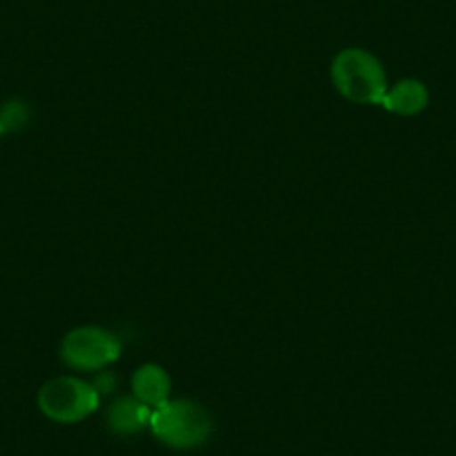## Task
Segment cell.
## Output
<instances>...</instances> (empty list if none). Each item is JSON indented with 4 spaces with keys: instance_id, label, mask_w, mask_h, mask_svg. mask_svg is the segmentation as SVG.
Returning <instances> with one entry per match:
<instances>
[{
    "instance_id": "6",
    "label": "cell",
    "mask_w": 456,
    "mask_h": 456,
    "mask_svg": "<svg viewBox=\"0 0 456 456\" xmlns=\"http://www.w3.org/2000/svg\"><path fill=\"white\" fill-rule=\"evenodd\" d=\"M130 385H133V396L155 410V407L164 405L170 398L173 380H170V374L164 367L155 365V362H146V365L134 371Z\"/></svg>"
},
{
    "instance_id": "3",
    "label": "cell",
    "mask_w": 456,
    "mask_h": 456,
    "mask_svg": "<svg viewBox=\"0 0 456 456\" xmlns=\"http://www.w3.org/2000/svg\"><path fill=\"white\" fill-rule=\"evenodd\" d=\"M38 410L61 425H74L90 419L99 410L101 394L96 385L78 376H56L38 389Z\"/></svg>"
},
{
    "instance_id": "8",
    "label": "cell",
    "mask_w": 456,
    "mask_h": 456,
    "mask_svg": "<svg viewBox=\"0 0 456 456\" xmlns=\"http://www.w3.org/2000/svg\"><path fill=\"white\" fill-rule=\"evenodd\" d=\"M25 121H28V108L19 103V101H10L5 108L0 110V134L20 128Z\"/></svg>"
},
{
    "instance_id": "5",
    "label": "cell",
    "mask_w": 456,
    "mask_h": 456,
    "mask_svg": "<svg viewBox=\"0 0 456 456\" xmlns=\"http://www.w3.org/2000/svg\"><path fill=\"white\" fill-rule=\"evenodd\" d=\"M152 407H148L146 403H142L139 398L130 396H119L112 405L108 407V428L119 436H133V434L142 432L151 425Z\"/></svg>"
},
{
    "instance_id": "2",
    "label": "cell",
    "mask_w": 456,
    "mask_h": 456,
    "mask_svg": "<svg viewBox=\"0 0 456 456\" xmlns=\"http://www.w3.org/2000/svg\"><path fill=\"white\" fill-rule=\"evenodd\" d=\"M331 83L347 101L358 105H380L387 94L383 63L362 47H347L331 61Z\"/></svg>"
},
{
    "instance_id": "1",
    "label": "cell",
    "mask_w": 456,
    "mask_h": 456,
    "mask_svg": "<svg viewBox=\"0 0 456 456\" xmlns=\"http://www.w3.org/2000/svg\"><path fill=\"white\" fill-rule=\"evenodd\" d=\"M151 432L170 450H195L213 436V416L191 398H168L155 407L151 416Z\"/></svg>"
},
{
    "instance_id": "7",
    "label": "cell",
    "mask_w": 456,
    "mask_h": 456,
    "mask_svg": "<svg viewBox=\"0 0 456 456\" xmlns=\"http://www.w3.org/2000/svg\"><path fill=\"white\" fill-rule=\"evenodd\" d=\"M428 87L416 78H405L398 81L387 90L383 99V108L392 114H401V117H414V114L423 112L428 108Z\"/></svg>"
},
{
    "instance_id": "4",
    "label": "cell",
    "mask_w": 456,
    "mask_h": 456,
    "mask_svg": "<svg viewBox=\"0 0 456 456\" xmlns=\"http://www.w3.org/2000/svg\"><path fill=\"white\" fill-rule=\"evenodd\" d=\"M124 345L110 329L86 324L65 333L61 340V361L74 371H101L117 362Z\"/></svg>"
}]
</instances>
